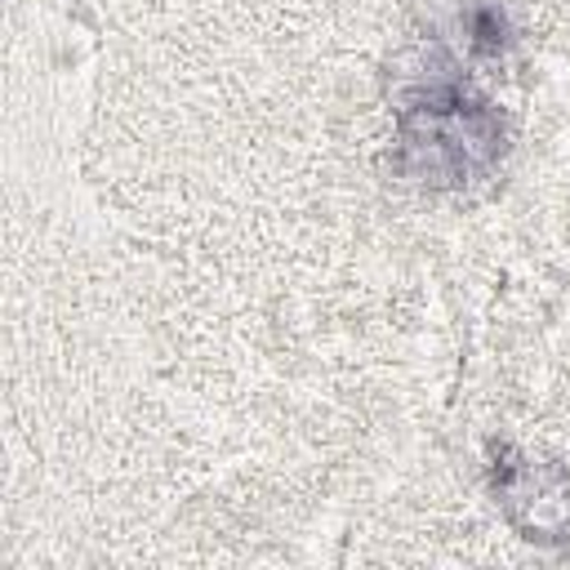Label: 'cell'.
Wrapping results in <instances>:
<instances>
[{
	"label": "cell",
	"instance_id": "obj_1",
	"mask_svg": "<svg viewBox=\"0 0 570 570\" xmlns=\"http://www.w3.org/2000/svg\"><path fill=\"white\" fill-rule=\"evenodd\" d=\"M396 169L432 191H468L485 183L508 151V125L490 98L459 76H428L396 102Z\"/></svg>",
	"mask_w": 570,
	"mask_h": 570
},
{
	"label": "cell",
	"instance_id": "obj_3",
	"mask_svg": "<svg viewBox=\"0 0 570 570\" xmlns=\"http://www.w3.org/2000/svg\"><path fill=\"white\" fill-rule=\"evenodd\" d=\"M463 27H468V40L476 53H499V45L508 40V18L499 4H472Z\"/></svg>",
	"mask_w": 570,
	"mask_h": 570
},
{
	"label": "cell",
	"instance_id": "obj_2",
	"mask_svg": "<svg viewBox=\"0 0 570 570\" xmlns=\"http://www.w3.org/2000/svg\"><path fill=\"white\" fill-rule=\"evenodd\" d=\"M490 485L508 521L534 543H570V472L517 445H494Z\"/></svg>",
	"mask_w": 570,
	"mask_h": 570
}]
</instances>
